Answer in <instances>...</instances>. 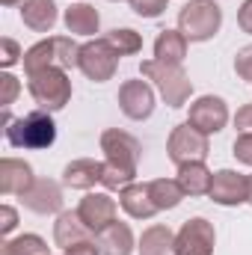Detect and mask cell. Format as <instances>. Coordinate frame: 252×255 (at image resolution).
Segmentation results:
<instances>
[{
	"label": "cell",
	"mask_w": 252,
	"mask_h": 255,
	"mask_svg": "<svg viewBox=\"0 0 252 255\" xmlns=\"http://www.w3.org/2000/svg\"><path fill=\"white\" fill-rule=\"evenodd\" d=\"M3 128H6V142L12 148H51L57 139V122L48 110H33L21 119H12L9 110H3Z\"/></svg>",
	"instance_id": "obj_1"
},
{
	"label": "cell",
	"mask_w": 252,
	"mask_h": 255,
	"mask_svg": "<svg viewBox=\"0 0 252 255\" xmlns=\"http://www.w3.org/2000/svg\"><path fill=\"white\" fill-rule=\"evenodd\" d=\"M139 74L148 77L157 89V95L169 104V107H184L193 95V80L187 77L184 65L175 63H160V60H142Z\"/></svg>",
	"instance_id": "obj_2"
},
{
	"label": "cell",
	"mask_w": 252,
	"mask_h": 255,
	"mask_svg": "<svg viewBox=\"0 0 252 255\" xmlns=\"http://www.w3.org/2000/svg\"><path fill=\"white\" fill-rule=\"evenodd\" d=\"M80 57V45L71 36H48L24 51V71L36 74L45 68H74Z\"/></svg>",
	"instance_id": "obj_3"
},
{
	"label": "cell",
	"mask_w": 252,
	"mask_h": 255,
	"mask_svg": "<svg viewBox=\"0 0 252 255\" xmlns=\"http://www.w3.org/2000/svg\"><path fill=\"white\" fill-rule=\"evenodd\" d=\"M223 27V9L214 0H190L178 9V30L187 42H208Z\"/></svg>",
	"instance_id": "obj_4"
},
{
	"label": "cell",
	"mask_w": 252,
	"mask_h": 255,
	"mask_svg": "<svg viewBox=\"0 0 252 255\" xmlns=\"http://www.w3.org/2000/svg\"><path fill=\"white\" fill-rule=\"evenodd\" d=\"M27 89L39 104V110H48V113L63 110L71 101V80L65 68H45V71L27 74Z\"/></svg>",
	"instance_id": "obj_5"
},
{
	"label": "cell",
	"mask_w": 252,
	"mask_h": 255,
	"mask_svg": "<svg viewBox=\"0 0 252 255\" xmlns=\"http://www.w3.org/2000/svg\"><path fill=\"white\" fill-rule=\"evenodd\" d=\"M119 51L107 42V39H89L80 45V57L77 68L83 71V77H89L92 83H107L113 80L116 68H119Z\"/></svg>",
	"instance_id": "obj_6"
},
{
	"label": "cell",
	"mask_w": 252,
	"mask_h": 255,
	"mask_svg": "<svg viewBox=\"0 0 252 255\" xmlns=\"http://www.w3.org/2000/svg\"><path fill=\"white\" fill-rule=\"evenodd\" d=\"M166 151H169V160L175 166H184V163H205V157L211 154V139L208 133H202L199 128H193L190 122L184 125H175L169 139H166Z\"/></svg>",
	"instance_id": "obj_7"
},
{
	"label": "cell",
	"mask_w": 252,
	"mask_h": 255,
	"mask_svg": "<svg viewBox=\"0 0 252 255\" xmlns=\"http://www.w3.org/2000/svg\"><path fill=\"white\" fill-rule=\"evenodd\" d=\"M217 232L205 217H190L175 232V255H214Z\"/></svg>",
	"instance_id": "obj_8"
},
{
	"label": "cell",
	"mask_w": 252,
	"mask_h": 255,
	"mask_svg": "<svg viewBox=\"0 0 252 255\" xmlns=\"http://www.w3.org/2000/svg\"><path fill=\"white\" fill-rule=\"evenodd\" d=\"M101 151H104V163H113V166H122V169H133L139 166V154H142V145L133 133L119 130V128H107L101 133Z\"/></svg>",
	"instance_id": "obj_9"
},
{
	"label": "cell",
	"mask_w": 252,
	"mask_h": 255,
	"mask_svg": "<svg viewBox=\"0 0 252 255\" xmlns=\"http://www.w3.org/2000/svg\"><path fill=\"white\" fill-rule=\"evenodd\" d=\"M187 122L193 128H199L202 133H220L229 125V104L220 95H202L190 104V116Z\"/></svg>",
	"instance_id": "obj_10"
},
{
	"label": "cell",
	"mask_w": 252,
	"mask_h": 255,
	"mask_svg": "<svg viewBox=\"0 0 252 255\" xmlns=\"http://www.w3.org/2000/svg\"><path fill=\"white\" fill-rule=\"evenodd\" d=\"M119 107L133 122L148 119L154 113V86L148 80H125L119 86Z\"/></svg>",
	"instance_id": "obj_11"
},
{
	"label": "cell",
	"mask_w": 252,
	"mask_h": 255,
	"mask_svg": "<svg viewBox=\"0 0 252 255\" xmlns=\"http://www.w3.org/2000/svg\"><path fill=\"white\" fill-rule=\"evenodd\" d=\"M21 202H24L27 211L42 214V217L63 214V187L57 181H51V178H36L33 187L21 196Z\"/></svg>",
	"instance_id": "obj_12"
},
{
	"label": "cell",
	"mask_w": 252,
	"mask_h": 255,
	"mask_svg": "<svg viewBox=\"0 0 252 255\" xmlns=\"http://www.w3.org/2000/svg\"><path fill=\"white\" fill-rule=\"evenodd\" d=\"M217 205L223 208H238L247 202V175L244 172H235V169H220L214 172V181H211V193H208Z\"/></svg>",
	"instance_id": "obj_13"
},
{
	"label": "cell",
	"mask_w": 252,
	"mask_h": 255,
	"mask_svg": "<svg viewBox=\"0 0 252 255\" xmlns=\"http://www.w3.org/2000/svg\"><path fill=\"white\" fill-rule=\"evenodd\" d=\"M77 214L92 232H101L116 220V199H110V193H86L77 205Z\"/></svg>",
	"instance_id": "obj_14"
},
{
	"label": "cell",
	"mask_w": 252,
	"mask_h": 255,
	"mask_svg": "<svg viewBox=\"0 0 252 255\" xmlns=\"http://www.w3.org/2000/svg\"><path fill=\"white\" fill-rule=\"evenodd\" d=\"M33 181H36V175L27 160H18V157L0 160V193L3 196H24L33 187Z\"/></svg>",
	"instance_id": "obj_15"
},
{
	"label": "cell",
	"mask_w": 252,
	"mask_h": 255,
	"mask_svg": "<svg viewBox=\"0 0 252 255\" xmlns=\"http://www.w3.org/2000/svg\"><path fill=\"white\" fill-rule=\"evenodd\" d=\"M101 175H104V160L77 157L63 169V184L71 190H92L95 184H101Z\"/></svg>",
	"instance_id": "obj_16"
},
{
	"label": "cell",
	"mask_w": 252,
	"mask_h": 255,
	"mask_svg": "<svg viewBox=\"0 0 252 255\" xmlns=\"http://www.w3.org/2000/svg\"><path fill=\"white\" fill-rule=\"evenodd\" d=\"M95 244H98L101 255H130L133 247H136L130 226L119 223V220H113L110 226H104L101 232H95Z\"/></svg>",
	"instance_id": "obj_17"
},
{
	"label": "cell",
	"mask_w": 252,
	"mask_h": 255,
	"mask_svg": "<svg viewBox=\"0 0 252 255\" xmlns=\"http://www.w3.org/2000/svg\"><path fill=\"white\" fill-rule=\"evenodd\" d=\"M119 205H122V211L130 220H151L157 214V205L151 199L148 184H139V181H133L125 190H119Z\"/></svg>",
	"instance_id": "obj_18"
},
{
	"label": "cell",
	"mask_w": 252,
	"mask_h": 255,
	"mask_svg": "<svg viewBox=\"0 0 252 255\" xmlns=\"http://www.w3.org/2000/svg\"><path fill=\"white\" fill-rule=\"evenodd\" d=\"M57 18H60V9H57L54 0H27V3H21V21L33 33H51L57 27Z\"/></svg>",
	"instance_id": "obj_19"
},
{
	"label": "cell",
	"mask_w": 252,
	"mask_h": 255,
	"mask_svg": "<svg viewBox=\"0 0 252 255\" xmlns=\"http://www.w3.org/2000/svg\"><path fill=\"white\" fill-rule=\"evenodd\" d=\"M89 235H92V229L80 220L77 211H63V214H57V223H54V244H57V247L71 250L74 244L92 241Z\"/></svg>",
	"instance_id": "obj_20"
},
{
	"label": "cell",
	"mask_w": 252,
	"mask_h": 255,
	"mask_svg": "<svg viewBox=\"0 0 252 255\" xmlns=\"http://www.w3.org/2000/svg\"><path fill=\"white\" fill-rule=\"evenodd\" d=\"M63 21H65V30H68L71 36H95L98 27H101V15H98V9L89 6V3H71V6L65 9Z\"/></svg>",
	"instance_id": "obj_21"
},
{
	"label": "cell",
	"mask_w": 252,
	"mask_h": 255,
	"mask_svg": "<svg viewBox=\"0 0 252 255\" xmlns=\"http://www.w3.org/2000/svg\"><path fill=\"white\" fill-rule=\"evenodd\" d=\"M136 253L139 255H175V232L169 226H160V223L148 226L139 235Z\"/></svg>",
	"instance_id": "obj_22"
},
{
	"label": "cell",
	"mask_w": 252,
	"mask_h": 255,
	"mask_svg": "<svg viewBox=\"0 0 252 255\" xmlns=\"http://www.w3.org/2000/svg\"><path fill=\"white\" fill-rule=\"evenodd\" d=\"M187 36L181 30H160L154 39V60L181 65L187 60Z\"/></svg>",
	"instance_id": "obj_23"
},
{
	"label": "cell",
	"mask_w": 252,
	"mask_h": 255,
	"mask_svg": "<svg viewBox=\"0 0 252 255\" xmlns=\"http://www.w3.org/2000/svg\"><path fill=\"white\" fill-rule=\"evenodd\" d=\"M211 181H214V172L205 163L178 166V184H181L184 196H208L211 193Z\"/></svg>",
	"instance_id": "obj_24"
},
{
	"label": "cell",
	"mask_w": 252,
	"mask_h": 255,
	"mask_svg": "<svg viewBox=\"0 0 252 255\" xmlns=\"http://www.w3.org/2000/svg\"><path fill=\"white\" fill-rule=\"evenodd\" d=\"M148 190H151V199H154L157 211H172L184 199V190H181L178 178H154V181H148Z\"/></svg>",
	"instance_id": "obj_25"
},
{
	"label": "cell",
	"mask_w": 252,
	"mask_h": 255,
	"mask_svg": "<svg viewBox=\"0 0 252 255\" xmlns=\"http://www.w3.org/2000/svg\"><path fill=\"white\" fill-rule=\"evenodd\" d=\"M0 255H51V253H48V244L39 235H18V238L3 241Z\"/></svg>",
	"instance_id": "obj_26"
},
{
	"label": "cell",
	"mask_w": 252,
	"mask_h": 255,
	"mask_svg": "<svg viewBox=\"0 0 252 255\" xmlns=\"http://www.w3.org/2000/svg\"><path fill=\"white\" fill-rule=\"evenodd\" d=\"M104 39L119 51V57H133V54L142 51V36H139L136 30H130V27H116V30H110Z\"/></svg>",
	"instance_id": "obj_27"
},
{
	"label": "cell",
	"mask_w": 252,
	"mask_h": 255,
	"mask_svg": "<svg viewBox=\"0 0 252 255\" xmlns=\"http://www.w3.org/2000/svg\"><path fill=\"white\" fill-rule=\"evenodd\" d=\"M136 181V172L133 169H122V166H113V163H104V175H101V184L107 190H125L127 184Z\"/></svg>",
	"instance_id": "obj_28"
},
{
	"label": "cell",
	"mask_w": 252,
	"mask_h": 255,
	"mask_svg": "<svg viewBox=\"0 0 252 255\" xmlns=\"http://www.w3.org/2000/svg\"><path fill=\"white\" fill-rule=\"evenodd\" d=\"M18 92H21L18 77H15V74H9V71H3V74H0V107H3V110H9V104H15Z\"/></svg>",
	"instance_id": "obj_29"
},
{
	"label": "cell",
	"mask_w": 252,
	"mask_h": 255,
	"mask_svg": "<svg viewBox=\"0 0 252 255\" xmlns=\"http://www.w3.org/2000/svg\"><path fill=\"white\" fill-rule=\"evenodd\" d=\"M15 63H24V51H21V45L15 39L3 36L0 39V65L3 68H12Z\"/></svg>",
	"instance_id": "obj_30"
},
{
	"label": "cell",
	"mask_w": 252,
	"mask_h": 255,
	"mask_svg": "<svg viewBox=\"0 0 252 255\" xmlns=\"http://www.w3.org/2000/svg\"><path fill=\"white\" fill-rule=\"evenodd\" d=\"M127 3L139 18H160L169 6V0H127Z\"/></svg>",
	"instance_id": "obj_31"
},
{
	"label": "cell",
	"mask_w": 252,
	"mask_h": 255,
	"mask_svg": "<svg viewBox=\"0 0 252 255\" xmlns=\"http://www.w3.org/2000/svg\"><path fill=\"white\" fill-rule=\"evenodd\" d=\"M232 154L238 157V163L252 166V133H238V139L232 145Z\"/></svg>",
	"instance_id": "obj_32"
},
{
	"label": "cell",
	"mask_w": 252,
	"mask_h": 255,
	"mask_svg": "<svg viewBox=\"0 0 252 255\" xmlns=\"http://www.w3.org/2000/svg\"><path fill=\"white\" fill-rule=\"evenodd\" d=\"M235 71H238L241 80H250L252 83V45L241 48V51L235 54Z\"/></svg>",
	"instance_id": "obj_33"
},
{
	"label": "cell",
	"mask_w": 252,
	"mask_h": 255,
	"mask_svg": "<svg viewBox=\"0 0 252 255\" xmlns=\"http://www.w3.org/2000/svg\"><path fill=\"white\" fill-rule=\"evenodd\" d=\"M15 226H18V211H15L12 205H3V208H0V235L6 238Z\"/></svg>",
	"instance_id": "obj_34"
},
{
	"label": "cell",
	"mask_w": 252,
	"mask_h": 255,
	"mask_svg": "<svg viewBox=\"0 0 252 255\" xmlns=\"http://www.w3.org/2000/svg\"><path fill=\"white\" fill-rule=\"evenodd\" d=\"M235 128H238V133H252V104H244L235 113Z\"/></svg>",
	"instance_id": "obj_35"
},
{
	"label": "cell",
	"mask_w": 252,
	"mask_h": 255,
	"mask_svg": "<svg viewBox=\"0 0 252 255\" xmlns=\"http://www.w3.org/2000/svg\"><path fill=\"white\" fill-rule=\"evenodd\" d=\"M238 27L252 36V0H244L241 3V9H238Z\"/></svg>",
	"instance_id": "obj_36"
},
{
	"label": "cell",
	"mask_w": 252,
	"mask_h": 255,
	"mask_svg": "<svg viewBox=\"0 0 252 255\" xmlns=\"http://www.w3.org/2000/svg\"><path fill=\"white\" fill-rule=\"evenodd\" d=\"M65 255H101L95 241H83V244H74L71 250H65Z\"/></svg>",
	"instance_id": "obj_37"
},
{
	"label": "cell",
	"mask_w": 252,
	"mask_h": 255,
	"mask_svg": "<svg viewBox=\"0 0 252 255\" xmlns=\"http://www.w3.org/2000/svg\"><path fill=\"white\" fill-rule=\"evenodd\" d=\"M247 202L252 205V175H247Z\"/></svg>",
	"instance_id": "obj_38"
},
{
	"label": "cell",
	"mask_w": 252,
	"mask_h": 255,
	"mask_svg": "<svg viewBox=\"0 0 252 255\" xmlns=\"http://www.w3.org/2000/svg\"><path fill=\"white\" fill-rule=\"evenodd\" d=\"M3 6H21V3H27V0H0Z\"/></svg>",
	"instance_id": "obj_39"
}]
</instances>
